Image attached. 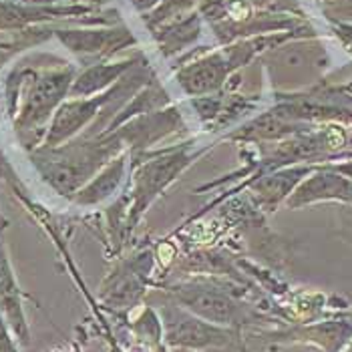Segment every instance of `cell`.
<instances>
[{
	"mask_svg": "<svg viewBox=\"0 0 352 352\" xmlns=\"http://www.w3.org/2000/svg\"><path fill=\"white\" fill-rule=\"evenodd\" d=\"M163 324L165 336L171 344L190 351L219 352L236 342L234 330L206 322L197 316H191L190 312H182L179 308H165Z\"/></svg>",
	"mask_w": 352,
	"mask_h": 352,
	"instance_id": "cell-1",
	"label": "cell"
},
{
	"mask_svg": "<svg viewBox=\"0 0 352 352\" xmlns=\"http://www.w3.org/2000/svg\"><path fill=\"white\" fill-rule=\"evenodd\" d=\"M175 296L188 308V312H193V316L212 324H236L244 318V308L236 300L210 286L186 284L175 288Z\"/></svg>",
	"mask_w": 352,
	"mask_h": 352,
	"instance_id": "cell-2",
	"label": "cell"
},
{
	"mask_svg": "<svg viewBox=\"0 0 352 352\" xmlns=\"http://www.w3.org/2000/svg\"><path fill=\"white\" fill-rule=\"evenodd\" d=\"M71 79H73L71 71H53V73H45V75L34 77V81L30 82V87L27 89L21 121L23 123H34V121L45 119L49 115V111L67 93Z\"/></svg>",
	"mask_w": 352,
	"mask_h": 352,
	"instance_id": "cell-3",
	"label": "cell"
},
{
	"mask_svg": "<svg viewBox=\"0 0 352 352\" xmlns=\"http://www.w3.org/2000/svg\"><path fill=\"white\" fill-rule=\"evenodd\" d=\"M56 34L73 53H113L133 43L127 30H58Z\"/></svg>",
	"mask_w": 352,
	"mask_h": 352,
	"instance_id": "cell-4",
	"label": "cell"
},
{
	"mask_svg": "<svg viewBox=\"0 0 352 352\" xmlns=\"http://www.w3.org/2000/svg\"><path fill=\"white\" fill-rule=\"evenodd\" d=\"M320 199H340V201H352V184L336 173H316L308 182L300 186L292 199L288 201L292 208H298L304 204L320 201Z\"/></svg>",
	"mask_w": 352,
	"mask_h": 352,
	"instance_id": "cell-5",
	"label": "cell"
},
{
	"mask_svg": "<svg viewBox=\"0 0 352 352\" xmlns=\"http://www.w3.org/2000/svg\"><path fill=\"white\" fill-rule=\"evenodd\" d=\"M0 312L6 316L8 324L12 326L16 336L21 340H27L28 330L25 314H23V304H21V290L16 286V280L12 276V270L2 250H0Z\"/></svg>",
	"mask_w": 352,
	"mask_h": 352,
	"instance_id": "cell-6",
	"label": "cell"
},
{
	"mask_svg": "<svg viewBox=\"0 0 352 352\" xmlns=\"http://www.w3.org/2000/svg\"><path fill=\"white\" fill-rule=\"evenodd\" d=\"M143 286H145V270H141L137 264H129L113 274L105 288L103 300L115 308H123V306L127 308L135 304L137 298L141 296Z\"/></svg>",
	"mask_w": 352,
	"mask_h": 352,
	"instance_id": "cell-7",
	"label": "cell"
},
{
	"mask_svg": "<svg viewBox=\"0 0 352 352\" xmlns=\"http://www.w3.org/2000/svg\"><path fill=\"white\" fill-rule=\"evenodd\" d=\"M71 10H60V8H43V6H27V4H16V2H6L0 0V30H12V28H23L30 23L54 19L58 14H67Z\"/></svg>",
	"mask_w": 352,
	"mask_h": 352,
	"instance_id": "cell-8",
	"label": "cell"
},
{
	"mask_svg": "<svg viewBox=\"0 0 352 352\" xmlns=\"http://www.w3.org/2000/svg\"><path fill=\"white\" fill-rule=\"evenodd\" d=\"M103 99H91V101H75V103H67L58 109L56 119L51 129L49 143H56L63 137L71 135L73 131H77L87 119H91V115L97 111Z\"/></svg>",
	"mask_w": 352,
	"mask_h": 352,
	"instance_id": "cell-9",
	"label": "cell"
},
{
	"mask_svg": "<svg viewBox=\"0 0 352 352\" xmlns=\"http://www.w3.org/2000/svg\"><path fill=\"white\" fill-rule=\"evenodd\" d=\"M223 77H226V63L219 56H212L188 69L179 79L190 93H204L216 89Z\"/></svg>",
	"mask_w": 352,
	"mask_h": 352,
	"instance_id": "cell-10",
	"label": "cell"
},
{
	"mask_svg": "<svg viewBox=\"0 0 352 352\" xmlns=\"http://www.w3.org/2000/svg\"><path fill=\"white\" fill-rule=\"evenodd\" d=\"M131 63H117V65H99L89 69L87 73H82L81 77L73 85V93L77 95H89L95 93L99 89H103L105 85L113 82L121 73H125L129 69Z\"/></svg>",
	"mask_w": 352,
	"mask_h": 352,
	"instance_id": "cell-11",
	"label": "cell"
},
{
	"mask_svg": "<svg viewBox=\"0 0 352 352\" xmlns=\"http://www.w3.org/2000/svg\"><path fill=\"white\" fill-rule=\"evenodd\" d=\"M0 352H16L10 336H8V330H6V324L2 320V312H0Z\"/></svg>",
	"mask_w": 352,
	"mask_h": 352,
	"instance_id": "cell-12",
	"label": "cell"
},
{
	"mask_svg": "<svg viewBox=\"0 0 352 352\" xmlns=\"http://www.w3.org/2000/svg\"><path fill=\"white\" fill-rule=\"evenodd\" d=\"M160 0H133V4H135V8L139 10H147V8H151L153 4H157Z\"/></svg>",
	"mask_w": 352,
	"mask_h": 352,
	"instance_id": "cell-13",
	"label": "cell"
},
{
	"mask_svg": "<svg viewBox=\"0 0 352 352\" xmlns=\"http://www.w3.org/2000/svg\"><path fill=\"white\" fill-rule=\"evenodd\" d=\"M25 2H47V0H25Z\"/></svg>",
	"mask_w": 352,
	"mask_h": 352,
	"instance_id": "cell-14",
	"label": "cell"
}]
</instances>
